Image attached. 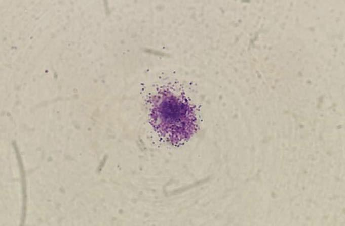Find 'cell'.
<instances>
[{
  "label": "cell",
  "mask_w": 345,
  "mask_h": 226,
  "mask_svg": "<svg viewBox=\"0 0 345 226\" xmlns=\"http://www.w3.org/2000/svg\"><path fill=\"white\" fill-rule=\"evenodd\" d=\"M150 118L156 132L173 145L186 142L197 130L194 106L184 94L169 86L151 97Z\"/></svg>",
  "instance_id": "cell-1"
}]
</instances>
